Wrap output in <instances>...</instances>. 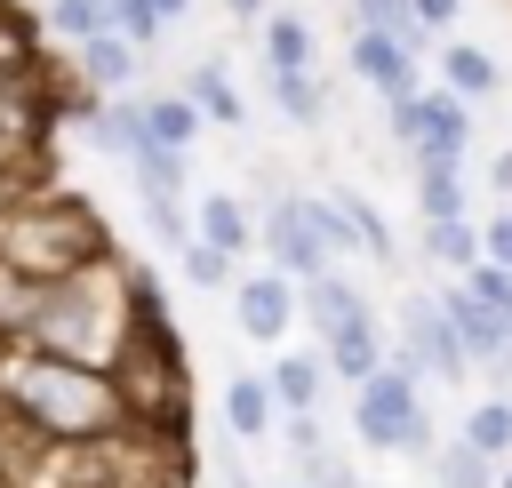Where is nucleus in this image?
<instances>
[{
  "label": "nucleus",
  "instance_id": "f257e3e1",
  "mask_svg": "<svg viewBox=\"0 0 512 488\" xmlns=\"http://www.w3.org/2000/svg\"><path fill=\"white\" fill-rule=\"evenodd\" d=\"M0 432L16 440V464L32 448H96V440H128V392L112 368L96 360H64L48 344H0Z\"/></svg>",
  "mask_w": 512,
  "mask_h": 488
},
{
  "label": "nucleus",
  "instance_id": "f03ea898",
  "mask_svg": "<svg viewBox=\"0 0 512 488\" xmlns=\"http://www.w3.org/2000/svg\"><path fill=\"white\" fill-rule=\"evenodd\" d=\"M0 264L32 280H72L112 264V232L80 192H8L0 200Z\"/></svg>",
  "mask_w": 512,
  "mask_h": 488
},
{
  "label": "nucleus",
  "instance_id": "7ed1b4c3",
  "mask_svg": "<svg viewBox=\"0 0 512 488\" xmlns=\"http://www.w3.org/2000/svg\"><path fill=\"white\" fill-rule=\"evenodd\" d=\"M128 320H136V272H120V256H112V264H96V272L48 280V304H40V320H32L24 344H48V352H64V360L112 368L120 344H128Z\"/></svg>",
  "mask_w": 512,
  "mask_h": 488
},
{
  "label": "nucleus",
  "instance_id": "20e7f679",
  "mask_svg": "<svg viewBox=\"0 0 512 488\" xmlns=\"http://www.w3.org/2000/svg\"><path fill=\"white\" fill-rule=\"evenodd\" d=\"M120 392H128V416L144 440H184V408H192V384H184V344L152 296V280L136 272V320H128V344L112 360Z\"/></svg>",
  "mask_w": 512,
  "mask_h": 488
},
{
  "label": "nucleus",
  "instance_id": "39448f33",
  "mask_svg": "<svg viewBox=\"0 0 512 488\" xmlns=\"http://www.w3.org/2000/svg\"><path fill=\"white\" fill-rule=\"evenodd\" d=\"M352 432L360 448H400V456H440L432 448V424H424V376L392 352L360 392H352Z\"/></svg>",
  "mask_w": 512,
  "mask_h": 488
},
{
  "label": "nucleus",
  "instance_id": "423d86ee",
  "mask_svg": "<svg viewBox=\"0 0 512 488\" xmlns=\"http://www.w3.org/2000/svg\"><path fill=\"white\" fill-rule=\"evenodd\" d=\"M392 352L424 376V384H464L472 376V352L456 344L440 296H400V328H392Z\"/></svg>",
  "mask_w": 512,
  "mask_h": 488
},
{
  "label": "nucleus",
  "instance_id": "0eeeda50",
  "mask_svg": "<svg viewBox=\"0 0 512 488\" xmlns=\"http://www.w3.org/2000/svg\"><path fill=\"white\" fill-rule=\"evenodd\" d=\"M264 248H272V272H288V280L336 272V256H328V240H320L304 192H264Z\"/></svg>",
  "mask_w": 512,
  "mask_h": 488
},
{
  "label": "nucleus",
  "instance_id": "6e6552de",
  "mask_svg": "<svg viewBox=\"0 0 512 488\" xmlns=\"http://www.w3.org/2000/svg\"><path fill=\"white\" fill-rule=\"evenodd\" d=\"M416 64H424V48H408L400 32H368V24H352V80H368L384 104L424 96V88H416Z\"/></svg>",
  "mask_w": 512,
  "mask_h": 488
},
{
  "label": "nucleus",
  "instance_id": "1a4fd4ad",
  "mask_svg": "<svg viewBox=\"0 0 512 488\" xmlns=\"http://www.w3.org/2000/svg\"><path fill=\"white\" fill-rule=\"evenodd\" d=\"M232 320H240V336L280 344L288 320H296V280H288V272H248V280H232Z\"/></svg>",
  "mask_w": 512,
  "mask_h": 488
},
{
  "label": "nucleus",
  "instance_id": "9d476101",
  "mask_svg": "<svg viewBox=\"0 0 512 488\" xmlns=\"http://www.w3.org/2000/svg\"><path fill=\"white\" fill-rule=\"evenodd\" d=\"M472 152V96L424 88L416 96V160H464Z\"/></svg>",
  "mask_w": 512,
  "mask_h": 488
},
{
  "label": "nucleus",
  "instance_id": "9b49d317",
  "mask_svg": "<svg viewBox=\"0 0 512 488\" xmlns=\"http://www.w3.org/2000/svg\"><path fill=\"white\" fill-rule=\"evenodd\" d=\"M440 312H448V328H456V344L472 352V368H504V352H512V328H504V312L496 304H480L464 280L440 296Z\"/></svg>",
  "mask_w": 512,
  "mask_h": 488
},
{
  "label": "nucleus",
  "instance_id": "f8f14e48",
  "mask_svg": "<svg viewBox=\"0 0 512 488\" xmlns=\"http://www.w3.org/2000/svg\"><path fill=\"white\" fill-rule=\"evenodd\" d=\"M304 320H312L320 344H328V336H344V328H360V320H376V312H368V296H360L344 272H320V280H304Z\"/></svg>",
  "mask_w": 512,
  "mask_h": 488
},
{
  "label": "nucleus",
  "instance_id": "ddd939ff",
  "mask_svg": "<svg viewBox=\"0 0 512 488\" xmlns=\"http://www.w3.org/2000/svg\"><path fill=\"white\" fill-rule=\"evenodd\" d=\"M136 64H144V48H136L128 32H96V40H80V80H88L96 96H128Z\"/></svg>",
  "mask_w": 512,
  "mask_h": 488
},
{
  "label": "nucleus",
  "instance_id": "4468645a",
  "mask_svg": "<svg viewBox=\"0 0 512 488\" xmlns=\"http://www.w3.org/2000/svg\"><path fill=\"white\" fill-rule=\"evenodd\" d=\"M272 416H280L272 376H232L224 384V432L232 440H272Z\"/></svg>",
  "mask_w": 512,
  "mask_h": 488
},
{
  "label": "nucleus",
  "instance_id": "2eb2a0df",
  "mask_svg": "<svg viewBox=\"0 0 512 488\" xmlns=\"http://www.w3.org/2000/svg\"><path fill=\"white\" fill-rule=\"evenodd\" d=\"M200 128H208V112H200L184 88H168V96H144V136H152V144H168V152H192V144H200Z\"/></svg>",
  "mask_w": 512,
  "mask_h": 488
},
{
  "label": "nucleus",
  "instance_id": "dca6fc26",
  "mask_svg": "<svg viewBox=\"0 0 512 488\" xmlns=\"http://www.w3.org/2000/svg\"><path fill=\"white\" fill-rule=\"evenodd\" d=\"M320 384H328V352H288V360H272V400H280V416H312V408H320Z\"/></svg>",
  "mask_w": 512,
  "mask_h": 488
},
{
  "label": "nucleus",
  "instance_id": "f3484780",
  "mask_svg": "<svg viewBox=\"0 0 512 488\" xmlns=\"http://www.w3.org/2000/svg\"><path fill=\"white\" fill-rule=\"evenodd\" d=\"M464 200H472V184H464V160H416V208H424V224H448V216H464Z\"/></svg>",
  "mask_w": 512,
  "mask_h": 488
},
{
  "label": "nucleus",
  "instance_id": "a211bd4d",
  "mask_svg": "<svg viewBox=\"0 0 512 488\" xmlns=\"http://www.w3.org/2000/svg\"><path fill=\"white\" fill-rule=\"evenodd\" d=\"M320 352H328V376H344L352 392H360V384H368V376H376V368L392 360V352H384V336H376V320H360V328H344V336H328Z\"/></svg>",
  "mask_w": 512,
  "mask_h": 488
},
{
  "label": "nucleus",
  "instance_id": "6ab92c4d",
  "mask_svg": "<svg viewBox=\"0 0 512 488\" xmlns=\"http://www.w3.org/2000/svg\"><path fill=\"white\" fill-rule=\"evenodd\" d=\"M496 80H504V72H496L488 48H472V40H448V48H440V88H456V96L480 104V96H496Z\"/></svg>",
  "mask_w": 512,
  "mask_h": 488
},
{
  "label": "nucleus",
  "instance_id": "aec40b11",
  "mask_svg": "<svg viewBox=\"0 0 512 488\" xmlns=\"http://www.w3.org/2000/svg\"><path fill=\"white\" fill-rule=\"evenodd\" d=\"M424 248H432V264H440V272H456V280L488 264V248H480V224H472V216H448V224H424Z\"/></svg>",
  "mask_w": 512,
  "mask_h": 488
},
{
  "label": "nucleus",
  "instance_id": "412c9836",
  "mask_svg": "<svg viewBox=\"0 0 512 488\" xmlns=\"http://www.w3.org/2000/svg\"><path fill=\"white\" fill-rule=\"evenodd\" d=\"M320 64V40L304 16H272L264 24V72H312Z\"/></svg>",
  "mask_w": 512,
  "mask_h": 488
},
{
  "label": "nucleus",
  "instance_id": "4be33fe9",
  "mask_svg": "<svg viewBox=\"0 0 512 488\" xmlns=\"http://www.w3.org/2000/svg\"><path fill=\"white\" fill-rule=\"evenodd\" d=\"M184 96H192L208 120H224V128H240V112H248V104H240V88H232V72H224V56H200V64H192V80H184Z\"/></svg>",
  "mask_w": 512,
  "mask_h": 488
},
{
  "label": "nucleus",
  "instance_id": "5701e85b",
  "mask_svg": "<svg viewBox=\"0 0 512 488\" xmlns=\"http://www.w3.org/2000/svg\"><path fill=\"white\" fill-rule=\"evenodd\" d=\"M192 224H200V240H216V248H232V256H240V248L256 240V216H248V208H240L232 192H200Z\"/></svg>",
  "mask_w": 512,
  "mask_h": 488
},
{
  "label": "nucleus",
  "instance_id": "b1692460",
  "mask_svg": "<svg viewBox=\"0 0 512 488\" xmlns=\"http://www.w3.org/2000/svg\"><path fill=\"white\" fill-rule=\"evenodd\" d=\"M264 88H272V104H280L296 128H320V120H328V88H320L312 72H264Z\"/></svg>",
  "mask_w": 512,
  "mask_h": 488
},
{
  "label": "nucleus",
  "instance_id": "393cba45",
  "mask_svg": "<svg viewBox=\"0 0 512 488\" xmlns=\"http://www.w3.org/2000/svg\"><path fill=\"white\" fill-rule=\"evenodd\" d=\"M496 472H504V464H496V456H480L464 432L432 456V480H440V488H496Z\"/></svg>",
  "mask_w": 512,
  "mask_h": 488
},
{
  "label": "nucleus",
  "instance_id": "a878e982",
  "mask_svg": "<svg viewBox=\"0 0 512 488\" xmlns=\"http://www.w3.org/2000/svg\"><path fill=\"white\" fill-rule=\"evenodd\" d=\"M128 176H136V200H176V192H184V152L144 144V152L128 160Z\"/></svg>",
  "mask_w": 512,
  "mask_h": 488
},
{
  "label": "nucleus",
  "instance_id": "bb28decb",
  "mask_svg": "<svg viewBox=\"0 0 512 488\" xmlns=\"http://www.w3.org/2000/svg\"><path fill=\"white\" fill-rule=\"evenodd\" d=\"M304 200H312V224H320L328 256H368V240H360V224H352V200H344V192H304Z\"/></svg>",
  "mask_w": 512,
  "mask_h": 488
},
{
  "label": "nucleus",
  "instance_id": "cd10ccee",
  "mask_svg": "<svg viewBox=\"0 0 512 488\" xmlns=\"http://www.w3.org/2000/svg\"><path fill=\"white\" fill-rule=\"evenodd\" d=\"M352 24H368V32H400L408 48L432 40V24L416 16V0H352Z\"/></svg>",
  "mask_w": 512,
  "mask_h": 488
},
{
  "label": "nucleus",
  "instance_id": "c85d7f7f",
  "mask_svg": "<svg viewBox=\"0 0 512 488\" xmlns=\"http://www.w3.org/2000/svg\"><path fill=\"white\" fill-rule=\"evenodd\" d=\"M464 440H472L480 456H496V464H512V400H480V408L464 416Z\"/></svg>",
  "mask_w": 512,
  "mask_h": 488
},
{
  "label": "nucleus",
  "instance_id": "c756f323",
  "mask_svg": "<svg viewBox=\"0 0 512 488\" xmlns=\"http://www.w3.org/2000/svg\"><path fill=\"white\" fill-rule=\"evenodd\" d=\"M48 24L80 48V40H96V32H112V8L104 0H48Z\"/></svg>",
  "mask_w": 512,
  "mask_h": 488
},
{
  "label": "nucleus",
  "instance_id": "7c9ffc66",
  "mask_svg": "<svg viewBox=\"0 0 512 488\" xmlns=\"http://www.w3.org/2000/svg\"><path fill=\"white\" fill-rule=\"evenodd\" d=\"M176 264H184L192 288H232V248H216V240H200V232H192V248H184Z\"/></svg>",
  "mask_w": 512,
  "mask_h": 488
},
{
  "label": "nucleus",
  "instance_id": "2f4dec72",
  "mask_svg": "<svg viewBox=\"0 0 512 488\" xmlns=\"http://www.w3.org/2000/svg\"><path fill=\"white\" fill-rule=\"evenodd\" d=\"M104 8H112V32H128L136 48H152V40L168 32V16H160L152 0H104Z\"/></svg>",
  "mask_w": 512,
  "mask_h": 488
},
{
  "label": "nucleus",
  "instance_id": "473e14b6",
  "mask_svg": "<svg viewBox=\"0 0 512 488\" xmlns=\"http://www.w3.org/2000/svg\"><path fill=\"white\" fill-rule=\"evenodd\" d=\"M480 248H488V264H504V272H512V208H496V216L480 224Z\"/></svg>",
  "mask_w": 512,
  "mask_h": 488
},
{
  "label": "nucleus",
  "instance_id": "72a5a7b5",
  "mask_svg": "<svg viewBox=\"0 0 512 488\" xmlns=\"http://www.w3.org/2000/svg\"><path fill=\"white\" fill-rule=\"evenodd\" d=\"M488 192H496V200H512V144L488 160Z\"/></svg>",
  "mask_w": 512,
  "mask_h": 488
},
{
  "label": "nucleus",
  "instance_id": "f704fd0d",
  "mask_svg": "<svg viewBox=\"0 0 512 488\" xmlns=\"http://www.w3.org/2000/svg\"><path fill=\"white\" fill-rule=\"evenodd\" d=\"M456 8H464V0H416V16H424L432 32H448V24H456Z\"/></svg>",
  "mask_w": 512,
  "mask_h": 488
},
{
  "label": "nucleus",
  "instance_id": "c9c22d12",
  "mask_svg": "<svg viewBox=\"0 0 512 488\" xmlns=\"http://www.w3.org/2000/svg\"><path fill=\"white\" fill-rule=\"evenodd\" d=\"M256 8H264V0H224V16H240V24H256Z\"/></svg>",
  "mask_w": 512,
  "mask_h": 488
},
{
  "label": "nucleus",
  "instance_id": "e433bc0d",
  "mask_svg": "<svg viewBox=\"0 0 512 488\" xmlns=\"http://www.w3.org/2000/svg\"><path fill=\"white\" fill-rule=\"evenodd\" d=\"M152 8H160V16H168V24H176V16H184V8H192V0H152Z\"/></svg>",
  "mask_w": 512,
  "mask_h": 488
},
{
  "label": "nucleus",
  "instance_id": "4c0bfd02",
  "mask_svg": "<svg viewBox=\"0 0 512 488\" xmlns=\"http://www.w3.org/2000/svg\"><path fill=\"white\" fill-rule=\"evenodd\" d=\"M496 488H512V464H504V472H496Z\"/></svg>",
  "mask_w": 512,
  "mask_h": 488
},
{
  "label": "nucleus",
  "instance_id": "58836bf2",
  "mask_svg": "<svg viewBox=\"0 0 512 488\" xmlns=\"http://www.w3.org/2000/svg\"><path fill=\"white\" fill-rule=\"evenodd\" d=\"M280 488H304V480H280Z\"/></svg>",
  "mask_w": 512,
  "mask_h": 488
}]
</instances>
